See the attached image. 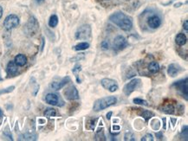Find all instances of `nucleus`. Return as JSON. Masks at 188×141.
<instances>
[{
  "mask_svg": "<svg viewBox=\"0 0 188 141\" xmlns=\"http://www.w3.org/2000/svg\"><path fill=\"white\" fill-rule=\"evenodd\" d=\"M63 94H64V97L68 101H75V100H79L80 98L78 90L74 85H70L69 87H67Z\"/></svg>",
  "mask_w": 188,
  "mask_h": 141,
  "instance_id": "8",
  "label": "nucleus"
},
{
  "mask_svg": "<svg viewBox=\"0 0 188 141\" xmlns=\"http://www.w3.org/2000/svg\"><path fill=\"white\" fill-rule=\"evenodd\" d=\"M133 101L134 104H137V105H142V106H149V104L147 103V101H145V100H142V99L134 98L133 100Z\"/></svg>",
  "mask_w": 188,
  "mask_h": 141,
  "instance_id": "28",
  "label": "nucleus"
},
{
  "mask_svg": "<svg viewBox=\"0 0 188 141\" xmlns=\"http://www.w3.org/2000/svg\"><path fill=\"white\" fill-rule=\"evenodd\" d=\"M171 120H172V125L174 126V125H176V122H177V120L176 119H171Z\"/></svg>",
  "mask_w": 188,
  "mask_h": 141,
  "instance_id": "42",
  "label": "nucleus"
},
{
  "mask_svg": "<svg viewBox=\"0 0 188 141\" xmlns=\"http://www.w3.org/2000/svg\"><path fill=\"white\" fill-rule=\"evenodd\" d=\"M141 110V113H140V115L142 116L146 120V121L149 120L151 118H153L154 116V114L151 111H148V110H144V109H140Z\"/></svg>",
  "mask_w": 188,
  "mask_h": 141,
  "instance_id": "20",
  "label": "nucleus"
},
{
  "mask_svg": "<svg viewBox=\"0 0 188 141\" xmlns=\"http://www.w3.org/2000/svg\"><path fill=\"white\" fill-rule=\"evenodd\" d=\"M188 131H187V125H185L184 127H183V130H182V133L180 134V137L182 138V139H184L185 138V140H187V138H188Z\"/></svg>",
  "mask_w": 188,
  "mask_h": 141,
  "instance_id": "30",
  "label": "nucleus"
},
{
  "mask_svg": "<svg viewBox=\"0 0 188 141\" xmlns=\"http://www.w3.org/2000/svg\"><path fill=\"white\" fill-rule=\"evenodd\" d=\"M187 42V37L184 33H179L175 37V43L179 46H184Z\"/></svg>",
  "mask_w": 188,
  "mask_h": 141,
  "instance_id": "18",
  "label": "nucleus"
},
{
  "mask_svg": "<svg viewBox=\"0 0 188 141\" xmlns=\"http://www.w3.org/2000/svg\"><path fill=\"white\" fill-rule=\"evenodd\" d=\"M6 71H7V74L9 75H15L18 72V66L17 65L15 62L13 61H11L9 62L8 64H7V67H6Z\"/></svg>",
  "mask_w": 188,
  "mask_h": 141,
  "instance_id": "15",
  "label": "nucleus"
},
{
  "mask_svg": "<svg viewBox=\"0 0 188 141\" xmlns=\"http://www.w3.org/2000/svg\"><path fill=\"white\" fill-rule=\"evenodd\" d=\"M36 2H37L38 4H41V3H43L44 0H36Z\"/></svg>",
  "mask_w": 188,
  "mask_h": 141,
  "instance_id": "44",
  "label": "nucleus"
},
{
  "mask_svg": "<svg viewBox=\"0 0 188 141\" xmlns=\"http://www.w3.org/2000/svg\"><path fill=\"white\" fill-rule=\"evenodd\" d=\"M58 22V16H56V15H51L50 19H49L48 24H49V26L51 28H55L57 26Z\"/></svg>",
  "mask_w": 188,
  "mask_h": 141,
  "instance_id": "22",
  "label": "nucleus"
},
{
  "mask_svg": "<svg viewBox=\"0 0 188 141\" xmlns=\"http://www.w3.org/2000/svg\"><path fill=\"white\" fill-rule=\"evenodd\" d=\"M161 112H164L166 114H173L175 113V107L173 106L172 103H163L160 107Z\"/></svg>",
  "mask_w": 188,
  "mask_h": 141,
  "instance_id": "16",
  "label": "nucleus"
},
{
  "mask_svg": "<svg viewBox=\"0 0 188 141\" xmlns=\"http://www.w3.org/2000/svg\"><path fill=\"white\" fill-rule=\"evenodd\" d=\"M105 135H104V131L103 129H99L97 132H96V134H95V139L96 140H106L105 139Z\"/></svg>",
  "mask_w": 188,
  "mask_h": 141,
  "instance_id": "27",
  "label": "nucleus"
},
{
  "mask_svg": "<svg viewBox=\"0 0 188 141\" xmlns=\"http://www.w3.org/2000/svg\"><path fill=\"white\" fill-rule=\"evenodd\" d=\"M91 34H92V30L90 25L83 24L77 29L75 35V39L88 40L91 37Z\"/></svg>",
  "mask_w": 188,
  "mask_h": 141,
  "instance_id": "4",
  "label": "nucleus"
},
{
  "mask_svg": "<svg viewBox=\"0 0 188 141\" xmlns=\"http://www.w3.org/2000/svg\"><path fill=\"white\" fill-rule=\"evenodd\" d=\"M19 17L15 14H10L5 17L4 21V27L7 31H11L14 28L17 27L19 25Z\"/></svg>",
  "mask_w": 188,
  "mask_h": 141,
  "instance_id": "5",
  "label": "nucleus"
},
{
  "mask_svg": "<svg viewBox=\"0 0 188 141\" xmlns=\"http://www.w3.org/2000/svg\"><path fill=\"white\" fill-rule=\"evenodd\" d=\"M141 141H153V136L151 133H147L141 139Z\"/></svg>",
  "mask_w": 188,
  "mask_h": 141,
  "instance_id": "31",
  "label": "nucleus"
},
{
  "mask_svg": "<svg viewBox=\"0 0 188 141\" xmlns=\"http://www.w3.org/2000/svg\"><path fill=\"white\" fill-rule=\"evenodd\" d=\"M182 4H183V3H177V4H174V7H175V8H179Z\"/></svg>",
  "mask_w": 188,
  "mask_h": 141,
  "instance_id": "41",
  "label": "nucleus"
},
{
  "mask_svg": "<svg viewBox=\"0 0 188 141\" xmlns=\"http://www.w3.org/2000/svg\"><path fill=\"white\" fill-rule=\"evenodd\" d=\"M3 13H4V9H3V7L0 5V19H1L2 16H3Z\"/></svg>",
  "mask_w": 188,
  "mask_h": 141,
  "instance_id": "39",
  "label": "nucleus"
},
{
  "mask_svg": "<svg viewBox=\"0 0 188 141\" xmlns=\"http://www.w3.org/2000/svg\"><path fill=\"white\" fill-rule=\"evenodd\" d=\"M45 101L49 105H51V106H63L64 105V101L61 99V97L59 96L58 94H53V93L48 94L45 96Z\"/></svg>",
  "mask_w": 188,
  "mask_h": 141,
  "instance_id": "7",
  "label": "nucleus"
},
{
  "mask_svg": "<svg viewBox=\"0 0 188 141\" xmlns=\"http://www.w3.org/2000/svg\"><path fill=\"white\" fill-rule=\"evenodd\" d=\"M112 129L114 130V131H119V130L121 129V127H120V125H113Z\"/></svg>",
  "mask_w": 188,
  "mask_h": 141,
  "instance_id": "38",
  "label": "nucleus"
},
{
  "mask_svg": "<svg viewBox=\"0 0 188 141\" xmlns=\"http://www.w3.org/2000/svg\"><path fill=\"white\" fill-rule=\"evenodd\" d=\"M98 120V119H90L89 121L87 122V128L90 130H94L96 125V122Z\"/></svg>",
  "mask_w": 188,
  "mask_h": 141,
  "instance_id": "26",
  "label": "nucleus"
},
{
  "mask_svg": "<svg viewBox=\"0 0 188 141\" xmlns=\"http://www.w3.org/2000/svg\"><path fill=\"white\" fill-rule=\"evenodd\" d=\"M4 135L6 138H8L9 139H11V140H13V139H12V133H11V131L9 130L8 127H7V128H6V129L4 131Z\"/></svg>",
  "mask_w": 188,
  "mask_h": 141,
  "instance_id": "33",
  "label": "nucleus"
},
{
  "mask_svg": "<svg viewBox=\"0 0 188 141\" xmlns=\"http://www.w3.org/2000/svg\"><path fill=\"white\" fill-rule=\"evenodd\" d=\"M181 70V68H180L178 64L175 63H172L170 64L167 68V74H168L171 77H175L178 75V74L180 73V71Z\"/></svg>",
  "mask_w": 188,
  "mask_h": 141,
  "instance_id": "14",
  "label": "nucleus"
},
{
  "mask_svg": "<svg viewBox=\"0 0 188 141\" xmlns=\"http://www.w3.org/2000/svg\"><path fill=\"white\" fill-rule=\"evenodd\" d=\"M155 136H156V138H158L159 139H163V133H162V132H158V133H156V134H155Z\"/></svg>",
  "mask_w": 188,
  "mask_h": 141,
  "instance_id": "35",
  "label": "nucleus"
},
{
  "mask_svg": "<svg viewBox=\"0 0 188 141\" xmlns=\"http://www.w3.org/2000/svg\"><path fill=\"white\" fill-rule=\"evenodd\" d=\"M44 116L47 118L51 117H55L56 115V111L54 108H47V109L44 111Z\"/></svg>",
  "mask_w": 188,
  "mask_h": 141,
  "instance_id": "24",
  "label": "nucleus"
},
{
  "mask_svg": "<svg viewBox=\"0 0 188 141\" xmlns=\"http://www.w3.org/2000/svg\"><path fill=\"white\" fill-rule=\"evenodd\" d=\"M15 89V86H11L4 88V89H1L0 90V94H9V93H12V91Z\"/></svg>",
  "mask_w": 188,
  "mask_h": 141,
  "instance_id": "29",
  "label": "nucleus"
},
{
  "mask_svg": "<svg viewBox=\"0 0 188 141\" xmlns=\"http://www.w3.org/2000/svg\"><path fill=\"white\" fill-rule=\"evenodd\" d=\"M147 24L151 29H157L161 26V19L160 16L157 15H153V16H149L147 19Z\"/></svg>",
  "mask_w": 188,
  "mask_h": 141,
  "instance_id": "13",
  "label": "nucleus"
},
{
  "mask_svg": "<svg viewBox=\"0 0 188 141\" xmlns=\"http://www.w3.org/2000/svg\"><path fill=\"white\" fill-rule=\"evenodd\" d=\"M101 46H102V49L103 50H108L109 49V43L108 41H102V43H101Z\"/></svg>",
  "mask_w": 188,
  "mask_h": 141,
  "instance_id": "34",
  "label": "nucleus"
},
{
  "mask_svg": "<svg viewBox=\"0 0 188 141\" xmlns=\"http://www.w3.org/2000/svg\"><path fill=\"white\" fill-rule=\"evenodd\" d=\"M141 80L139 78H134L132 81H130L129 82L127 83L124 87H123V93L129 96L130 94L133 93V91L136 90L138 87L141 85Z\"/></svg>",
  "mask_w": 188,
  "mask_h": 141,
  "instance_id": "6",
  "label": "nucleus"
},
{
  "mask_svg": "<svg viewBox=\"0 0 188 141\" xmlns=\"http://www.w3.org/2000/svg\"><path fill=\"white\" fill-rule=\"evenodd\" d=\"M71 79L70 76H66L63 78L60 82H53L51 84V87L52 89H54L55 91H58L60 89H62L63 87L65 86L66 84H68L69 82H70Z\"/></svg>",
  "mask_w": 188,
  "mask_h": 141,
  "instance_id": "12",
  "label": "nucleus"
},
{
  "mask_svg": "<svg viewBox=\"0 0 188 141\" xmlns=\"http://www.w3.org/2000/svg\"><path fill=\"white\" fill-rule=\"evenodd\" d=\"M37 136L36 134H31V133H25L24 135L20 136L19 140H36Z\"/></svg>",
  "mask_w": 188,
  "mask_h": 141,
  "instance_id": "23",
  "label": "nucleus"
},
{
  "mask_svg": "<svg viewBox=\"0 0 188 141\" xmlns=\"http://www.w3.org/2000/svg\"><path fill=\"white\" fill-rule=\"evenodd\" d=\"M128 42L127 41V39L123 35H120L114 38V43H113V48L115 50H122L126 47H128Z\"/></svg>",
  "mask_w": 188,
  "mask_h": 141,
  "instance_id": "11",
  "label": "nucleus"
},
{
  "mask_svg": "<svg viewBox=\"0 0 188 141\" xmlns=\"http://www.w3.org/2000/svg\"><path fill=\"white\" fill-rule=\"evenodd\" d=\"M183 28H184V30L186 31H188V21L187 20H186L184 22V24H183Z\"/></svg>",
  "mask_w": 188,
  "mask_h": 141,
  "instance_id": "36",
  "label": "nucleus"
},
{
  "mask_svg": "<svg viewBox=\"0 0 188 141\" xmlns=\"http://www.w3.org/2000/svg\"><path fill=\"white\" fill-rule=\"evenodd\" d=\"M1 81H3V79H2V77H1V75H0V82H1Z\"/></svg>",
  "mask_w": 188,
  "mask_h": 141,
  "instance_id": "45",
  "label": "nucleus"
},
{
  "mask_svg": "<svg viewBox=\"0 0 188 141\" xmlns=\"http://www.w3.org/2000/svg\"><path fill=\"white\" fill-rule=\"evenodd\" d=\"M89 48V43H87V42H82V43L76 44L75 46L73 47V49L75 51H82L85 50V49H88Z\"/></svg>",
  "mask_w": 188,
  "mask_h": 141,
  "instance_id": "21",
  "label": "nucleus"
},
{
  "mask_svg": "<svg viewBox=\"0 0 188 141\" xmlns=\"http://www.w3.org/2000/svg\"><path fill=\"white\" fill-rule=\"evenodd\" d=\"M101 84H102V86L105 89L108 90L109 92H111V93H114V92H115L116 90H118V88H119V86H118L116 81H114L113 79H102V81H101Z\"/></svg>",
  "mask_w": 188,
  "mask_h": 141,
  "instance_id": "9",
  "label": "nucleus"
},
{
  "mask_svg": "<svg viewBox=\"0 0 188 141\" xmlns=\"http://www.w3.org/2000/svg\"><path fill=\"white\" fill-rule=\"evenodd\" d=\"M166 118H163V128L164 129H166Z\"/></svg>",
  "mask_w": 188,
  "mask_h": 141,
  "instance_id": "43",
  "label": "nucleus"
},
{
  "mask_svg": "<svg viewBox=\"0 0 188 141\" xmlns=\"http://www.w3.org/2000/svg\"><path fill=\"white\" fill-rule=\"evenodd\" d=\"M172 87H175L176 90L180 91V93L182 94L183 96H185L186 100L187 101L188 96V90H187V78L184 80H181L179 82H176L175 83H173Z\"/></svg>",
  "mask_w": 188,
  "mask_h": 141,
  "instance_id": "10",
  "label": "nucleus"
},
{
  "mask_svg": "<svg viewBox=\"0 0 188 141\" xmlns=\"http://www.w3.org/2000/svg\"><path fill=\"white\" fill-rule=\"evenodd\" d=\"M148 70L152 74H156L160 71V65L157 62H151L148 65Z\"/></svg>",
  "mask_w": 188,
  "mask_h": 141,
  "instance_id": "19",
  "label": "nucleus"
},
{
  "mask_svg": "<svg viewBox=\"0 0 188 141\" xmlns=\"http://www.w3.org/2000/svg\"><path fill=\"white\" fill-rule=\"evenodd\" d=\"M81 70H82V66H81L80 64H75V66L74 67V68L72 69V72H73V74L75 75L76 81H77V82L78 83H81V80H79L78 78V73Z\"/></svg>",
  "mask_w": 188,
  "mask_h": 141,
  "instance_id": "25",
  "label": "nucleus"
},
{
  "mask_svg": "<svg viewBox=\"0 0 188 141\" xmlns=\"http://www.w3.org/2000/svg\"><path fill=\"white\" fill-rule=\"evenodd\" d=\"M124 139H125V140H133V141H134V140H135V138H134V135H133V133L128 132V133H127L125 134V136H124Z\"/></svg>",
  "mask_w": 188,
  "mask_h": 141,
  "instance_id": "32",
  "label": "nucleus"
},
{
  "mask_svg": "<svg viewBox=\"0 0 188 141\" xmlns=\"http://www.w3.org/2000/svg\"><path fill=\"white\" fill-rule=\"evenodd\" d=\"M3 117H4V113H3V111H2V109L0 108V121L2 120V119H3Z\"/></svg>",
  "mask_w": 188,
  "mask_h": 141,
  "instance_id": "40",
  "label": "nucleus"
},
{
  "mask_svg": "<svg viewBox=\"0 0 188 141\" xmlns=\"http://www.w3.org/2000/svg\"><path fill=\"white\" fill-rule=\"evenodd\" d=\"M98 1H108V0H98Z\"/></svg>",
  "mask_w": 188,
  "mask_h": 141,
  "instance_id": "46",
  "label": "nucleus"
},
{
  "mask_svg": "<svg viewBox=\"0 0 188 141\" xmlns=\"http://www.w3.org/2000/svg\"><path fill=\"white\" fill-rule=\"evenodd\" d=\"M39 30V23L35 16H31L29 18L26 25L24 26V32L30 36H32L36 34V32Z\"/></svg>",
  "mask_w": 188,
  "mask_h": 141,
  "instance_id": "3",
  "label": "nucleus"
},
{
  "mask_svg": "<svg viewBox=\"0 0 188 141\" xmlns=\"http://www.w3.org/2000/svg\"><path fill=\"white\" fill-rule=\"evenodd\" d=\"M116 103H117V98L115 96L110 95V96L102 97V98L98 99L94 101L93 110L94 112H100V111L106 109L109 106H114Z\"/></svg>",
  "mask_w": 188,
  "mask_h": 141,
  "instance_id": "2",
  "label": "nucleus"
},
{
  "mask_svg": "<svg viewBox=\"0 0 188 141\" xmlns=\"http://www.w3.org/2000/svg\"><path fill=\"white\" fill-rule=\"evenodd\" d=\"M112 114H113V112H111V111H110V112H108V114H107V119H108V120H109L110 119H111V117H112Z\"/></svg>",
  "mask_w": 188,
  "mask_h": 141,
  "instance_id": "37",
  "label": "nucleus"
},
{
  "mask_svg": "<svg viewBox=\"0 0 188 141\" xmlns=\"http://www.w3.org/2000/svg\"><path fill=\"white\" fill-rule=\"evenodd\" d=\"M14 62L18 67H23L27 63V57L24 54H18L15 56Z\"/></svg>",
  "mask_w": 188,
  "mask_h": 141,
  "instance_id": "17",
  "label": "nucleus"
},
{
  "mask_svg": "<svg viewBox=\"0 0 188 141\" xmlns=\"http://www.w3.org/2000/svg\"><path fill=\"white\" fill-rule=\"evenodd\" d=\"M110 22H112L116 26L124 31H129L133 27V19L124 12H117L113 13L109 16Z\"/></svg>",
  "mask_w": 188,
  "mask_h": 141,
  "instance_id": "1",
  "label": "nucleus"
}]
</instances>
